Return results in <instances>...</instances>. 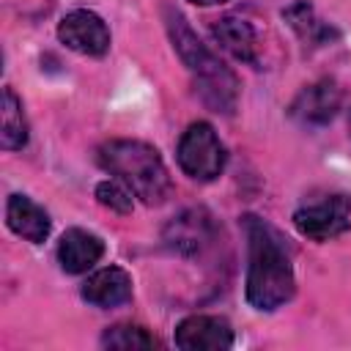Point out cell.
I'll return each instance as SVG.
<instances>
[{
	"label": "cell",
	"mask_w": 351,
	"mask_h": 351,
	"mask_svg": "<svg viewBox=\"0 0 351 351\" xmlns=\"http://www.w3.org/2000/svg\"><path fill=\"white\" fill-rule=\"evenodd\" d=\"M244 233H247V302L261 310L271 313L291 302L296 291L291 250L277 228H271L266 219L247 214L244 217Z\"/></svg>",
	"instance_id": "1"
},
{
	"label": "cell",
	"mask_w": 351,
	"mask_h": 351,
	"mask_svg": "<svg viewBox=\"0 0 351 351\" xmlns=\"http://www.w3.org/2000/svg\"><path fill=\"white\" fill-rule=\"evenodd\" d=\"M165 27L173 41V49L178 52L181 63L189 69L195 80V90L200 101L222 115H233L239 104V80L236 74L197 38V33L189 27L186 16L176 8H165Z\"/></svg>",
	"instance_id": "2"
},
{
	"label": "cell",
	"mask_w": 351,
	"mask_h": 351,
	"mask_svg": "<svg viewBox=\"0 0 351 351\" xmlns=\"http://www.w3.org/2000/svg\"><path fill=\"white\" fill-rule=\"evenodd\" d=\"M99 165L123 181L145 206H159L170 197L173 184L159 151L143 140H107L96 151Z\"/></svg>",
	"instance_id": "3"
},
{
	"label": "cell",
	"mask_w": 351,
	"mask_h": 351,
	"mask_svg": "<svg viewBox=\"0 0 351 351\" xmlns=\"http://www.w3.org/2000/svg\"><path fill=\"white\" fill-rule=\"evenodd\" d=\"M176 156H178V167L192 181H214L228 162V151L222 140L217 137L214 126L206 121H195L186 126V132L178 140Z\"/></svg>",
	"instance_id": "4"
},
{
	"label": "cell",
	"mask_w": 351,
	"mask_h": 351,
	"mask_svg": "<svg viewBox=\"0 0 351 351\" xmlns=\"http://www.w3.org/2000/svg\"><path fill=\"white\" fill-rule=\"evenodd\" d=\"M293 225L310 241H318V244L332 241L351 228V197L337 192V195H324L318 200L302 203L293 211Z\"/></svg>",
	"instance_id": "5"
},
{
	"label": "cell",
	"mask_w": 351,
	"mask_h": 351,
	"mask_svg": "<svg viewBox=\"0 0 351 351\" xmlns=\"http://www.w3.org/2000/svg\"><path fill=\"white\" fill-rule=\"evenodd\" d=\"M219 239V225L206 208H184L178 217H173L165 225L162 241L170 252L181 258H200L208 250H214Z\"/></svg>",
	"instance_id": "6"
},
{
	"label": "cell",
	"mask_w": 351,
	"mask_h": 351,
	"mask_svg": "<svg viewBox=\"0 0 351 351\" xmlns=\"http://www.w3.org/2000/svg\"><path fill=\"white\" fill-rule=\"evenodd\" d=\"M58 38L69 49L88 58H101L110 49V27L96 11H88V8L69 11L58 25Z\"/></svg>",
	"instance_id": "7"
},
{
	"label": "cell",
	"mask_w": 351,
	"mask_h": 351,
	"mask_svg": "<svg viewBox=\"0 0 351 351\" xmlns=\"http://www.w3.org/2000/svg\"><path fill=\"white\" fill-rule=\"evenodd\" d=\"M173 340L181 351H225L233 346V329L219 315H189L176 326Z\"/></svg>",
	"instance_id": "8"
},
{
	"label": "cell",
	"mask_w": 351,
	"mask_h": 351,
	"mask_svg": "<svg viewBox=\"0 0 351 351\" xmlns=\"http://www.w3.org/2000/svg\"><path fill=\"white\" fill-rule=\"evenodd\" d=\"M340 104H343V93H340L337 82L318 80L296 93L288 112L293 121H299L304 126H324L337 115Z\"/></svg>",
	"instance_id": "9"
},
{
	"label": "cell",
	"mask_w": 351,
	"mask_h": 351,
	"mask_svg": "<svg viewBox=\"0 0 351 351\" xmlns=\"http://www.w3.org/2000/svg\"><path fill=\"white\" fill-rule=\"evenodd\" d=\"M104 255V241L85 230V228H69L58 241V263L66 274H82L93 269Z\"/></svg>",
	"instance_id": "10"
},
{
	"label": "cell",
	"mask_w": 351,
	"mask_h": 351,
	"mask_svg": "<svg viewBox=\"0 0 351 351\" xmlns=\"http://www.w3.org/2000/svg\"><path fill=\"white\" fill-rule=\"evenodd\" d=\"M82 299L93 307L110 310L132 299V277L121 266H104L82 282Z\"/></svg>",
	"instance_id": "11"
},
{
	"label": "cell",
	"mask_w": 351,
	"mask_h": 351,
	"mask_svg": "<svg viewBox=\"0 0 351 351\" xmlns=\"http://www.w3.org/2000/svg\"><path fill=\"white\" fill-rule=\"evenodd\" d=\"M211 36H214V41H217L225 52H230L236 60L250 63V66L258 69V63H261V58H258L261 44H258L255 27H252L247 19L228 14V16H222V19H217V22L211 25Z\"/></svg>",
	"instance_id": "12"
},
{
	"label": "cell",
	"mask_w": 351,
	"mask_h": 351,
	"mask_svg": "<svg viewBox=\"0 0 351 351\" xmlns=\"http://www.w3.org/2000/svg\"><path fill=\"white\" fill-rule=\"evenodd\" d=\"M5 225L16 236L30 241V244H41L52 230L49 214L38 203H33L27 195H11L8 197V203H5Z\"/></svg>",
	"instance_id": "13"
},
{
	"label": "cell",
	"mask_w": 351,
	"mask_h": 351,
	"mask_svg": "<svg viewBox=\"0 0 351 351\" xmlns=\"http://www.w3.org/2000/svg\"><path fill=\"white\" fill-rule=\"evenodd\" d=\"M27 143V121L22 112V101L11 88H3L0 99V145L5 151H19Z\"/></svg>",
	"instance_id": "14"
},
{
	"label": "cell",
	"mask_w": 351,
	"mask_h": 351,
	"mask_svg": "<svg viewBox=\"0 0 351 351\" xmlns=\"http://www.w3.org/2000/svg\"><path fill=\"white\" fill-rule=\"evenodd\" d=\"M282 16H285L288 25L299 33V38L307 41V44H324V41L332 36V27H329L326 22H321V19L315 16V11H313L307 3H293V5H288V8L282 11Z\"/></svg>",
	"instance_id": "15"
},
{
	"label": "cell",
	"mask_w": 351,
	"mask_h": 351,
	"mask_svg": "<svg viewBox=\"0 0 351 351\" xmlns=\"http://www.w3.org/2000/svg\"><path fill=\"white\" fill-rule=\"evenodd\" d=\"M101 346L104 348H118V351H143V348H154L159 346V340L145 329V326H134V324H115L101 335Z\"/></svg>",
	"instance_id": "16"
},
{
	"label": "cell",
	"mask_w": 351,
	"mask_h": 351,
	"mask_svg": "<svg viewBox=\"0 0 351 351\" xmlns=\"http://www.w3.org/2000/svg\"><path fill=\"white\" fill-rule=\"evenodd\" d=\"M96 200L101 206H107L110 211H118V214H129L132 211V189L123 184V181H101L96 186Z\"/></svg>",
	"instance_id": "17"
},
{
	"label": "cell",
	"mask_w": 351,
	"mask_h": 351,
	"mask_svg": "<svg viewBox=\"0 0 351 351\" xmlns=\"http://www.w3.org/2000/svg\"><path fill=\"white\" fill-rule=\"evenodd\" d=\"M189 3H195V5H219L225 0H189Z\"/></svg>",
	"instance_id": "18"
},
{
	"label": "cell",
	"mask_w": 351,
	"mask_h": 351,
	"mask_svg": "<svg viewBox=\"0 0 351 351\" xmlns=\"http://www.w3.org/2000/svg\"><path fill=\"white\" fill-rule=\"evenodd\" d=\"M348 129H351V110H348Z\"/></svg>",
	"instance_id": "19"
}]
</instances>
